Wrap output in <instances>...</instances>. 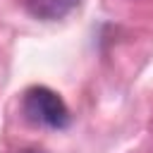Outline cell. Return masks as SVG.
<instances>
[{
    "instance_id": "6da1fadb",
    "label": "cell",
    "mask_w": 153,
    "mask_h": 153,
    "mask_svg": "<svg viewBox=\"0 0 153 153\" xmlns=\"http://www.w3.org/2000/svg\"><path fill=\"white\" fill-rule=\"evenodd\" d=\"M24 115L29 122L48 127V129H65L69 127V108L48 86H31L24 93Z\"/></svg>"
},
{
    "instance_id": "7a4b0ae2",
    "label": "cell",
    "mask_w": 153,
    "mask_h": 153,
    "mask_svg": "<svg viewBox=\"0 0 153 153\" xmlns=\"http://www.w3.org/2000/svg\"><path fill=\"white\" fill-rule=\"evenodd\" d=\"M81 0H29L26 10L29 14H33L36 19L43 22H57L62 17H67Z\"/></svg>"
},
{
    "instance_id": "3957f363",
    "label": "cell",
    "mask_w": 153,
    "mask_h": 153,
    "mask_svg": "<svg viewBox=\"0 0 153 153\" xmlns=\"http://www.w3.org/2000/svg\"><path fill=\"white\" fill-rule=\"evenodd\" d=\"M22 153H45V151H41V148H26V151H22Z\"/></svg>"
}]
</instances>
